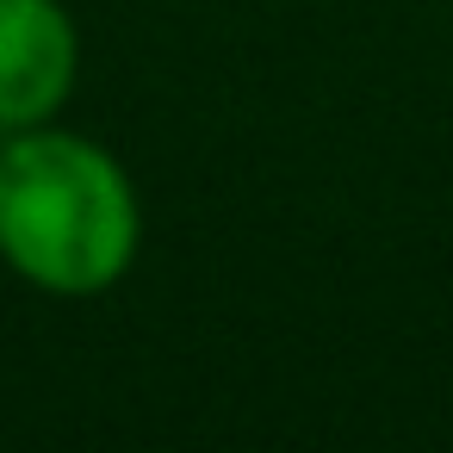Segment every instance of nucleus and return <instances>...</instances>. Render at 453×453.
I'll list each match as a JSON object with an SVG mask.
<instances>
[{
	"instance_id": "f257e3e1",
	"label": "nucleus",
	"mask_w": 453,
	"mask_h": 453,
	"mask_svg": "<svg viewBox=\"0 0 453 453\" xmlns=\"http://www.w3.org/2000/svg\"><path fill=\"white\" fill-rule=\"evenodd\" d=\"M143 199L125 162L63 125L0 137V261L50 298H94L131 273Z\"/></svg>"
},
{
	"instance_id": "f03ea898",
	"label": "nucleus",
	"mask_w": 453,
	"mask_h": 453,
	"mask_svg": "<svg viewBox=\"0 0 453 453\" xmlns=\"http://www.w3.org/2000/svg\"><path fill=\"white\" fill-rule=\"evenodd\" d=\"M81 75V32L63 0H0V137L57 125Z\"/></svg>"
}]
</instances>
